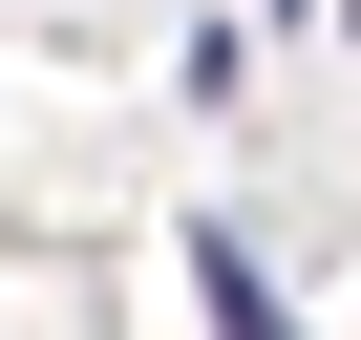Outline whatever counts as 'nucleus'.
Masks as SVG:
<instances>
[{"label":"nucleus","mask_w":361,"mask_h":340,"mask_svg":"<svg viewBox=\"0 0 361 340\" xmlns=\"http://www.w3.org/2000/svg\"><path fill=\"white\" fill-rule=\"evenodd\" d=\"M170 255H192V298H213V340H298V298L255 277V234H234V213H192Z\"/></svg>","instance_id":"nucleus-1"}]
</instances>
